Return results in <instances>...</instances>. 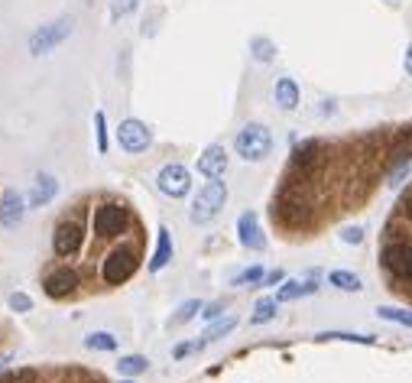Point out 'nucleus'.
<instances>
[{"label": "nucleus", "mask_w": 412, "mask_h": 383, "mask_svg": "<svg viewBox=\"0 0 412 383\" xmlns=\"http://www.w3.org/2000/svg\"><path fill=\"white\" fill-rule=\"evenodd\" d=\"M234 150L244 162H263L273 153V133L267 123H247L234 137Z\"/></svg>", "instance_id": "1"}, {"label": "nucleus", "mask_w": 412, "mask_h": 383, "mask_svg": "<svg viewBox=\"0 0 412 383\" xmlns=\"http://www.w3.org/2000/svg\"><path fill=\"white\" fill-rule=\"evenodd\" d=\"M224 201H228V185H224L221 179H208V182L199 189L195 201H191L189 221L191 224H211L214 218L221 215Z\"/></svg>", "instance_id": "2"}, {"label": "nucleus", "mask_w": 412, "mask_h": 383, "mask_svg": "<svg viewBox=\"0 0 412 383\" xmlns=\"http://www.w3.org/2000/svg\"><path fill=\"white\" fill-rule=\"evenodd\" d=\"M72 30H75V20H72V16H59V20H52V23L33 30L30 55H49L55 46H62V43L72 36Z\"/></svg>", "instance_id": "3"}, {"label": "nucleus", "mask_w": 412, "mask_h": 383, "mask_svg": "<svg viewBox=\"0 0 412 383\" xmlns=\"http://www.w3.org/2000/svg\"><path fill=\"white\" fill-rule=\"evenodd\" d=\"M380 267L386 270L389 276L396 279H412V240L396 238V240H386L380 250Z\"/></svg>", "instance_id": "4"}, {"label": "nucleus", "mask_w": 412, "mask_h": 383, "mask_svg": "<svg viewBox=\"0 0 412 383\" xmlns=\"http://www.w3.org/2000/svg\"><path fill=\"white\" fill-rule=\"evenodd\" d=\"M133 273H137V250H130V247H117V250H111L107 253V260H104V267H101L104 283H111V286L127 283Z\"/></svg>", "instance_id": "5"}, {"label": "nucleus", "mask_w": 412, "mask_h": 383, "mask_svg": "<svg viewBox=\"0 0 412 383\" xmlns=\"http://www.w3.org/2000/svg\"><path fill=\"white\" fill-rule=\"evenodd\" d=\"M117 143H121L123 153H146L153 146V131L137 117H127L117 127Z\"/></svg>", "instance_id": "6"}, {"label": "nucleus", "mask_w": 412, "mask_h": 383, "mask_svg": "<svg viewBox=\"0 0 412 383\" xmlns=\"http://www.w3.org/2000/svg\"><path fill=\"white\" fill-rule=\"evenodd\" d=\"M156 185H160V192L169 195V199H185V195L191 192V172L182 166V162H169V166L160 169Z\"/></svg>", "instance_id": "7"}, {"label": "nucleus", "mask_w": 412, "mask_h": 383, "mask_svg": "<svg viewBox=\"0 0 412 383\" xmlns=\"http://www.w3.org/2000/svg\"><path fill=\"white\" fill-rule=\"evenodd\" d=\"M127 228V208L123 205H101L94 211V234L98 238H114Z\"/></svg>", "instance_id": "8"}, {"label": "nucleus", "mask_w": 412, "mask_h": 383, "mask_svg": "<svg viewBox=\"0 0 412 383\" xmlns=\"http://www.w3.org/2000/svg\"><path fill=\"white\" fill-rule=\"evenodd\" d=\"M237 240L244 250H267V234L260 228L257 211H244L237 218Z\"/></svg>", "instance_id": "9"}, {"label": "nucleus", "mask_w": 412, "mask_h": 383, "mask_svg": "<svg viewBox=\"0 0 412 383\" xmlns=\"http://www.w3.org/2000/svg\"><path fill=\"white\" fill-rule=\"evenodd\" d=\"M82 240H84L82 224L78 221H59V228H55V234H52V250L59 253V257H72V253H78Z\"/></svg>", "instance_id": "10"}, {"label": "nucleus", "mask_w": 412, "mask_h": 383, "mask_svg": "<svg viewBox=\"0 0 412 383\" xmlns=\"http://www.w3.org/2000/svg\"><path fill=\"white\" fill-rule=\"evenodd\" d=\"M26 205L30 201L20 195V192H4L0 195V224L4 228H16V224H23V218H26Z\"/></svg>", "instance_id": "11"}, {"label": "nucleus", "mask_w": 412, "mask_h": 383, "mask_svg": "<svg viewBox=\"0 0 412 383\" xmlns=\"http://www.w3.org/2000/svg\"><path fill=\"white\" fill-rule=\"evenodd\" d=\"M199 172L205 179H221L228 172V150L221 143H211L205 153L199 156Z\"/></svg>", "instance_id": "12"}, {"label": "nucleus", "mask_w": 412, "mask_h": 383, "mask_svg": "<svg viewBox=\"0 0 412 383\" xmlns=\"http://www.w3.org/2000/svg\"><path fill=\"white\" fill-rule=\"evenodd\" d=\"M312 292H318V270L308 273V279H286V283L276 289V299L296 302V299H302V296H312Z\"/></svg>", "instance_id": "13"}, {"label": "nucleus", "mask_w": 412, "mask_h": 383, "mask_svg": "<svg viewBox=\"0 0 412 383\" xmlns=\"http://www.w3.org/2000/svg\"><path fill=\"white\" fill-rule=\"evenodd\" d=\"M55 195H59V179L49 176V172H39V176L33 179V189H30V195H26V201H30V208H43V205H49Z\"/></svg>", "instance_id": "14"}, {"label": "nucleus", "mask_w": 412, "mask_h": 383, "mask_svg": "<svg viewBox=\"0 0 412 383\" xmlns=\"http://www.w3.org/2000/svg\"><path fill=\"white\" fill-rule=\"evenodd\" d=\"M43 286H46V296H52V299H65V296H72V292H75L78 276H75V270L62 267V270H55V273H49Z\"/></svg>", "instance_id": "15"}, {"label": "nucleus", "mask_w": 412, "mask_h": 383, "mask_svg": "<svg viewBox=\"0 0 412 383\" xmlns=\"http://www.w3.org/2000/svg\"><path fill=\"white\" fill-rule=\"evenodd\" d=\"M273 98H276V104H279V108H283V111H296V108H299V101H302V91H299L296 78H289V75L276 78Z\"/></svg>", "instance_id": "16"}, {"label": "nucleus", "mask_w": 412, "mask_h": 383, "mask_svg": "<svg viewBox=\"0 0 412 383\" xmlns=\"http://www.w3.org/2000/svg\"><path fill=\"white\" fill-rule=\"evenodd\" d=\"M169 263H172V234H169V228H160L156 253H153V260H150V273H160V270H166Z\"/></svg>", "instance_id": "17"}, {"label": "nucleus", "mask_w": 412, "mask_h": 383, "mask_svg": "<svg viewBox=\"0 0 412 383\" xmlns=\"http://www.w3.org/2000/svg\"><path fill=\"white\" fill-rule=\"evenodd\" d=\"M328 283L335 286L338 292H360V289H364L360 276L351 273V270H331V273H328Z\"/></svg>", "instance_id": "18"}, {"label": "nucleus", "mask_w": 412, "mask_h": 383, "mask_svg": "<svg viewBox=\"0 0 412 383\" xmlns=\"http://www.w3.org/2000/svg\"><path fill=\"white\" fill-rule=\"evenodd\" d=\"M276 309H279V299L276 296H263V299H257V306H253V315H250V325H267L276 318Z\"/></svg>", "instance_id": "19"}, {"label": "nucleus", "mask_w": 412, "mask_h": 383, "mask_svg": "<svg viewBox=\"0 0 412 383\" xmlns=\"http://www.w3.org/2000/svg\"><path fill=\"white\" fill-rule=\"evenodd\" d=\"M234 328H237V318H234V315H228V318H218V322H208V328H205V335H201V341H205V345H211V341H221V338L230 335Z\"/></svg>", "instance_id": "20"}, {"label": "nucleus", "mask_w": 412, "mask_h": 383, "mask_svg": "<svg viewBox=\"0 0 412 383\" xmlns=\"http://www.w3.org/2000/svg\"><path fill=\"white\" fill-rule=\"evenodd\" d=\"M117 370H121V377H140L150 370V360L143 354H127V357L117 360Z\"/></svg>", "instance_id": "21"}, {"label": "nucleus", "mask_w": 412, "mask_h": 383, "mask_svg": "<svg viewBox=\"0 0 412 383\" xmlns=\"http://www.w3.org/2000/svg\"><path fill=\"white\" fill-rule=\"evenodd\" d=\"M318 341H351V345H377V335H357V331H321Z\"/></svg>", "instance_id": "22"}, {"label": "nucleus", "mask_w": 412, "mask_h": 383, "mask_svg": "<svg viewBox=\"0 0 412 383\" xmlns=\"http://www.w3.org/2000/svg\"><path fill=\"white\" fill-rule=\"evenodd\" d=\"M201 309H205V302H201V299H185L182 306L176 309V315L169 318V325L176 328V325H185V322H191L195 315H201Z\"/></svg>", "instance_id": "23"}, {"label": "nucleus", "mask_w": 412, "mask_h": 383, "mask_svg": "<svg viewBox=\"0 0 412 383\" xmlns=\"http://www.w3.org/2000/svg\"><path fill=\"white\" fill-rule=\"evenodd\" d=\"M250 52H253V59H257V62L267 65V62L276 59V43H273V39H267V36H253L250 39Z\"/></svg>", "instance_id": "24"}, {"label": "nucleus", "mask_w": 412, "mask_h": 383, "mask_svg": "<svg viewBox=\"0 0 412 383\" xmlns=\"http://www.w3.org/2000/svg\"><path fill=\"white\" fill-rule=\"evenodd\" d=\"M84 348L88 351H117V338L111 331H91L84 338Z\"/></svg>", "instance_id": "25"}, {"label": "nucleus", "mask_w": 412, "mask_h": 383, "mask_svg": "<svg viewBox=\"0 0 412 383\" xmlns=\"http://www.w3.org/2000/svg\"><path fill=\"white\" fill-rule=\"evenodd\" d=\"M263 276H267V270L260 267V263H253V267L240 270V273L230 279V286H260L263 283Z\"/></svg>", "instance_id": "26"}, {"label": "nucleus", "mask_w": 412, "mask_h": 383, "mask_svg": "<svg viewBox=\"0 0 412 383\" xmlns=\"http://www.w3.org/2000/svg\"><path fill=\"white\" fill-rule=\"evenodd\" d=\"M377 315H380L383 322H396V325H403V328H412V312H409V309L380 306V309H377Z\"/></svg>", "instance_id": "27"}, {"label": "nucleus", "mask_w": 412, "mask_h": 383, "mask_svg": "<svg viewBox=\"0 0 412 383\" xmlns=\"http://www.w3.org/2000/svg\"><path fill=\"white\" fill-rule=\"evenodd\" d=\"M94 133H98V153H107V117H104V111L94 114Z\"/></svg>", "instance_id": "28"}, {"label": "nucleus", "mask_w": 412, "mask_h": 383, "mask_svg": "<svg viewBox=\"0 0 412 383\" xmlns=\"http://www.w3.org/2000/svg\"><path fill=\"white\" fill-rule=\"evenodd\" d=\"M364 234H367V231L360 228V224H347V228H341V240H344V244H351V247L364 244Z\"/></svg>", "instance_id": "29"}, {"label": "nucleus", "mask_w": 412, "mask_h": 383, "mask_svg": "<svg viewBox=\"0 0 412 383\" xmlns=\"http://www.w3.org/2000/svg\"><path fill=\"white\" fill-rule=\"evenodd\" d=\"M201 348H205V341H182V345H176V348H172V357H176V360H182V357H189V354L201 351Z\"/></svg>", "instance_id": "30"}, {"label": "nucleus", "mask_w": 412, "mask_h": 383, "mask_svg": "<svg viewBox=\"0 0 412 383\" xmlns=\"http://www.w3.org/2000/svg\"><path fill=\"white\" fill-rule=\"evenodd\" d=\"M224 309H228V302H208V306L201 309V318H205V322H218V318H224Z\"/></svg>", "instance_id": "31"}, {"label": "nucleus", "mask_w": 412, "mask_h": 383, "mask_svg": "<svg viewBox=\"0 0 412 383\" xmlns=\"http://www.w3.org/2000/svg\"><path fill=\"white\" fill-rule=\"evenodd\" d=\"M10 309H13V312H33V299L26 292H13V296H10Z\"/></svg>", "instance_id": "32"}, {"label": "nucleus", "mask_w": 412, "mask_h": 383, "mask_svg": "<svg viewBox=\"0 0 412 383\" xmlns=\"http://www.w3.org/2000/svg\"><path fill=\"white\" fill-rule=\"evenodd\" d=\"M396 211H399V218H406V221H409V224H412V189H409V192H406L403 199H399Z\"/></svg>", "instance_id": "33"}, {"label": "nucleus", "mask_w": 412, "mask_h": 383, "mask_svg": "<svg viewBox=\"0 0 412 383\" xmlns=\"http://www.w3.org/2000/svg\"><path fill=\"white\" fill-rule=\"evenodd\" d=\"M283 283H286V273H283V270H269V273L263 276V283H260V286H283Z\"/></svg>", "instance_id": "34"}, {"label": "nucleus", "mask_w": 412, "mask_h": 383, "mask_svg": "<svg viewBox=\"0 0 412 383\" xmlns=\"http://www.w3.org/2000/svg\"><path fill=\"white\" fill-rule=\"evenodd\" d=\"M133 7H137V0H117L114 7H111V16H114V20H117V16L130 13V10H133Z\"/></svg>", "instance_id": "35"}, {"label": "nucleus", "mask_w": 412, "mask_h": 383, "mask_svg": "<svg viewBox=\"0 0 412 383\" xmlns=\"http://www.w3.org/2000/svg\"><path fill=\"white\" fill-rule=\"evenodd\" d=\"M403 69H406V75L412 78V43L406 46V59H403Z\"/></svg>", "instance_id": "36"}, {"label": "nucleus", "mask_w": 412, "mask_h": 383, "mask_svg": "<svg viewBox=\"0 0 412 383\" xmlns=\"http://www.w3.org/2000/svg\"><path fill=\"white\" fill-rule=\"evenodd\" d=\"M121 383H133V380H121Z\"/></svg>", "instance_id": "37"}]
</instances>
